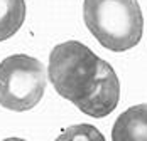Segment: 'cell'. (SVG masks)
Segmentation results:
<instances>
[{"label": "cell", "mask_w": 147, "mask_h": 141, "mask_svg": "<svg viewBox=\"0 0 147 141\" xmlns=\"http://www.w3.org/2000/svg\"><path fill=\"white\" fill-rule=\"evenodd\" d=\"M103 62L88 45L68 41L51 51L47 76L59 96L80 108L98 84Z\"/></svg>", "instance_id": "obj_1"}, {"label": "cell", "mask_w": 147, "mask_h": 141, "mask_svg": "<svg viewBox=\"0 0 147 141\" xmlns=\"http://www.w3.org/2000/svg\"><path fill=\"white\" fill-rule=\"evenodd\" d=\"M83 20L95 39L112 52L135 47L144 30L137 0H85Z\"/></svg>", "instance_id": "obj_2"}, {"label": "cell", "mask_w": 147, "mask_h": 141, "mask_svg": "<svg viewBox=\"0 0 147 141\" xmlns=\"http://www.w3.org/2000/svg\"><path fill=\"white\" fill-rule=\"evenodd\" d=\"M46 69L42 62L15 54L0 62V106L10 111H29L44 96Z\"/></svg>", "instance_id": "obj_3"}, {"label": "cell", "mask_w": 147, "mask_h": 141, "mask_svg": "<svg viewBox=\"0 0 147 141\" xmlns=\"http://www.w3.org/2000/svg\"><path fill=\"white\" fill-rule=\"evenodd\" d=\"M120 99V82L113 67L108 62H103L102 74L95 91L78 109L91 118H105L112 113Z\"/></svg>", "instance_id": "obj_4"}, {"label": "cell", "mask_w": 147, "mask_h": 141, "mask_svg": "<svg viewBox=\"0 0 147 141\" xmlns=\"http://www.w3.org/2000/svg\"><path fill=\"white\" fill-rule=\"evenodd\" d=\"M112 141H147V102L135 104L118 116Z\"/></svg>", "instance_id": "obj_5"}, {"label": "cell", "mask_w": 147, "mask_h": 141, "mask_svg": "<svg viewBox=\"0 0 147 141\" xmlns=\"http://www.w3.org/2000/svg\"><path fill=\"white\" fill-rule=\"evenodd\" d=\"M26 20L24 0H0V42L7 41Z\"/></svg>", "instance_id": "obj_6"}, {"label": "cell", "mask_w": 147, "mask_h": 141, "mask_svg": "<svg viewBox=\"0 0 147 141\" xmlns=\"http://www.w3.org/2000/svg\"><path fill=\"white\" fill-rule=\"evenodd\" d=\"M54 141H105V136L91 124H74L66 128Z\"/></svg>", "instance_id": "obj_7"}, {"label": "cell", "mask_w": 147, "mask_h": 141, "mask_svg": "<svg viewBox=\"0 0 147 141\" xmlns=\"http://www.w3.org/2000/svg\"><path fill=\"white\" fill-rule=\"evenodd\" d=\"M3 141H26V140H20V138H7V140Z\"/></svg>", "instance_id": "obj_8"}]
</instances>
